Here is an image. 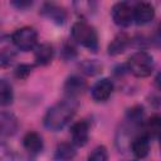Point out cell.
I'll return each instance as SVG.
<instances>
[{
  "label": "cell",
  "mask_w": 161,
  "mask_h": 161,
  "mask_svg": "<svg viewBox=\"0 0 161 161\" xmlns=\"http://www.w3.org/2000/svg\"><path fill=\"white\" fill-rule=\"evenodd\" d=\"M23 146L30 155H36V153L42 152V150L44 147V142L39 133L30 131V132L25 133V136L23 138Z\"/></svg>",
  "instance_id": "cell-15"
},
{
  "label": "cell",
  "mask_w": 161,
  "mask_h": 161,
  "mask_svg": "<svg viewBox=\"0 0 161 161\" xmlns=\"http://www.w3.org/2000/svg\"><path fill=\"white\" fill-rule=\"evenodd\" d=\"M14 6H16L18 9H25L28 6H31V1H13L11 3Z\"/></svg>",
  "instance_id": "cell-27"
},
{
  "label": "cell",
  "mask_w": 161,
  "mask_h": 161,
  "mask_svg": "<svg viewBox=\"0 0 161 161\" xmlns=\"http://www.w3.org/2000/svg\"><path fill=\"white\" fill-rule=\"evenodd\" d=\"M155 18V8L150 3H137L133 5V21L137 25H146Z\"/></svg>",
  "instance_id": "cell-7"
},
{
  "label": "cell",
  "mask_w": 161,
  "mask_h": 161,
  "mask_svg": "<svg viewBox=\"0 0 161 161\" xmlns=\"http://www.w3.org/2000/svg\"><path fill=\"white\" fill-rule=\"evenodd\" d=\"M127 72L137 78L150 77L155 69V60L151 54L145 50H138L133 53L126 64Z\"/></svg>",
  "instance_id": "cell-3"
},
{
  "label": "cell",
  "mask_w": 161,
  "mask_h": 161,
  "mask_svg": "<svg viewBox=\"0 0 161 161\" xmlns=\"http://www.w3.org/2000/svg\"><path fill=\"white\" fill-rule=\"evenodd\" d=\"M72 143L77 147H82L88 142L89 137V123L87 121H78L70 127Z\"/></svg>",
  "instance_id": "cell-9"
},
{
  "label": "cell",
  "mask_w": 161,
  "mask_h": 161,
  "mask_svg": "<svg viewBox=\"0 0 161 161\" xmlns=\"http://www.w3.org/2000/svg\"><path fill=\"white\" fill-rule=\"evenodd\" d=\"M107 160H108V151L106 146H97L87 157V161H107Z\"/></svg>",
  "instance_id": "cell-21"
},
{
  "label": "cell",
  "mask_w": 161,
  "mask_h": 161,
  "mask_svg": "<svg viewBox=\"0 0 161 161\" xmlns=\"http://www.w3.org/2000/svg\"><path fill=\"white\" fill-rule=\"evenodd\" d=\"M86 88H87L86 80L82 77L75 75V74L68 77L64 83V91L69 98H74L78 94L83 93V91H86Z\"/></svg>",
  "instance_id": "cell-13"
},
{
  "label": "cell",
  "mask_w": 161,
  "mask_h": 161,
  "mask_svg": "<svg viewBox=\"0 0 161 161\" xmlns=\"http://www.w3.org/2000/svg\"><path fill=\"white\" fill-rule=\"evenodd\" d=\"M113 89H114V86L112 79L102 78L92 86L91 96L96 102H104L111 97V94L113 93Z\"/></svg>",
  "instance_id": "cell-6"
},
{
  "label": "cell",
  "mask_w": 161,
  "mask_h": 161,
  "mask_svg": "<svg viewBox=\"0 0 161 161\" xmlns=\"http://www.w3.org/2000/svg\"><path fill=\"white\" fill-rule=\"evenodd\" d=\"M31 70H33V65L26 64V63H21L15 68L14 74H15V77L18 79H25V78H28L30 75Z\"/></svg>",
  "instance_id": "cell-24"
},
{
  "label": "cell",
  "mask_w": 161,
  "mask_h": 161,
  "mask_svg": "<svg viewBox=\"0 0 161 161\" xmlns=\"http://www.w3.org/2000/svg\"><path fill=\"white\" fill-rule=\"evenodd\" d=\"M11 40L19 50L29 52L38 45V33L33 26H23L13 33Z\"/></svg>",
  "instance_id": "cell-4"
},
{
  "label": "cell",
  "mask_w": 161,
  "mask_h": 161,
  "mask_svg": "<svg viewBox=\"0 0 161 161\" xmlns=\"http://www.w3.org/2000/svg\"><path fill=\"white\" fill-rule=\"evenodd\" d=\"M80 68H82V72L83 73H86L88 75H94V74H97L101 70L102 65L97 60H93V59L89 60V59H87V60H84L80 64Z\"/></svg>",
  "instance_id": "cell-22"
},
{
  "label": "cell",
  "mask_w": 161,
  "mask_h": 161,
  "mask_svg": "<svg viewBox=\"0 0 161 161\" xmlns=\"http://www.w3.org/2000/svg\"><path fill=\"white\" fill-rule=\"evenodd\" d=\"M42 15L45 16L47 19H49L50 21L60 25V24H64L65 20H67V11L64 8L54 4V3H45L43 4L42 6V10H40Z\"/></svg>",
  "instance_id": "cell-10"
},
{
  "label": "cell",
  "mask_w": 161,
  "mask_h": 161,
  "mask_svg": "<svg viewBox=\"0 0 161 161\" xmlns=\"http://www.w3.org/2000/svg\"><path fill=\"white\" fill-rule=\"evenodd\" d=\"M16 59V53L14 49L5 47L0 49V68H9L14 64Z\"/></svg>",
  "instance_id": "cell-20"
},
{
  "label": "cell",
  "mask_w": 161,
  "mask_h": 161,
  "mask_svg": "<svg viewBox=\"0 0 161 161\" xmlns=\"http://www.w3.org/2000/svg\"><path fill=\"white\" fill-rule=\"evenodd\" d=\"M14 101V91L11 84L5 80L0 79V107L9 106Z\"/></svg>",
  "instance_id": "cell-18"
},
{
  "label": "cell",
  "mask_w": 161,
  "mask_h": 161,
  "mask_svg": "<svg viewBox=\"0 0 161 161\" xmlns=\"http://www.w3.org/2000/svg\"><path fill=\"white\" fill-rule=\"evenodd\" d=\"M132 43V39L130 38L128 34L126 33H118L114 35V38L111 40V43L108 44L107 52L109 55H118L121 53H123Z\"/></svg>",
  "instance_id": "cell-11"
},
{
  "label": "cell",
  "mask_w": 161,
  "mask_h": 161,
  "mask_svg": "<svg viewBox=\"0 0 161 161\" xmlns=\"http://www.w3.org/2000/svg\"><path fill=\"white\" fill-rule=\"evenodd\" d=\"M62 54H63V58L64 59L69 60V59H73L77 55V50H75V48L72 44H64L63 50H62Z\"/></svg>",
  "instance_id": "cell-25"
},
{
  "label": "cell",
  "mask_w": 161,
  "mask_h": 161,
  "mask_svg": "<svg viewBox=\"0 0 161 161\" xmlns=\"http://www.w3.org/2000/svg\"><path fill=\"white\" fill-rule=\"evenodd\" d=\"M161 131V118L158 114H153L151 118L142 123V135L148 137L150 140H156Z\"/></svg>",
  "instance_id": "cell-16"
},
{
  "label": "cell",
  "mask_w": 161,
  "mask_h": 161,
  "mask_svg": "<svg viewBox=\"0 0 161 161\" xmlns=\"http://www.w3.org/2000/svg\"><path fill=\"white\" fill-rule=\"evenodd\" d=\"M18 130H19L18 117L10 111L0 112V135L5 137H11L18 132Z\"/></svg>",
  "instance_id": "cell-8"
},
{
  "label": "cell",
  "mask_w": 161,
  "mask_h": 161,
  "mask_svg": "<svg viewBox=\"0 0 161 161\" xmlns=\"http://www.w3.org/2000/svg\"><path fill=\"white\" fill-rule=\"evenodd\" d=\"M74 9L77 10V13L79 14H89L92 13V10L96 9V3H91V1H75L73 4Z\"/></svg>",
  "instance_id": "cell-23"
},
{
  "label": "cell",
  "mask_w": 161,
  "mask_h": 161,
  "mask_svg": "<svg viewBox=\"0 0 161 161\" xmlns=\"http://www.w3.org/2000/svg\"><path fill=\"white\" fill-rule=\"evenodd\" d=\"M72 38L77 44L96 52L98 49V34L93 25L86 20H78L72 25Z\"/></svg>",
  "instance_id": "cell-2"
},
{
  "label": "cell",
  "mask_w": 161,
  "mask_h": 161,
  "mask_svg": "<svg viewBox=\"0 0 161 161\" xmlns=\"http://www.w3.org/2000/svg\"><path fill=\"white\" fill-rule=\"evenodd\" d=\"M54 58V48L48 44L43 43L34 48V60L36 65H48Z\"/></svg>",
  "instance_id": "cell-12"
},
{
  "label": "cell",
  "mask_w": 161,
  "mask_h": 161,
  "mask_svg": "<svg viewBox=\"0 0 161 161\" xmlns=\"http://www.w3.org/2000/svg\"><path fill=\"white\" fill-rule=\"evenodd\" d=\"M131 161H136V160H131Z\"/></svg>",
  "instance_id": "cell-28"
},
{
  "label": "cell",
  "mask_w": 161,
  "mask_h": 161,
  "mask_svg": "<svg viewBox=\"0 0 161 161\" xmlns=\"http://www.w3.org/2000/svg\"><path fill=\"white\" fill-rule=\"evenodd\" d=\"M150 141L151 140L142 133H140L138 136L132 138V141L130 143V148H131L132 153L137 158H145L150 152Z\"/></svg>",
  "instance_id": "cell-14"
},
{
  "label": "cell",
  "mask_w": 161,
  "mask_h": 161,
  "mask_svg": "<svg viewBox=\"0 0 161 161\" xmlns=\"http://www.w3.org/2000/svg\"><path fill=\"white\" fill-rule=\"evenodd\" d=\"M111 15L116 25L127 28L133 23V5L127 1H118L112 6Z\"/></svg>",
  "instance_id": "cell-5"
},
{
  "label": "cell",
  "mask_w": 161,
  "mask_h": 161,
  "mask_svg": "<svg viewBox=\"0 0 161 161\" xmlns=\"http://www.w3.org/2000/svg\"><path fill=\"white\" fill-rule=\"evenodd\" d=\"M78 103L74 98H65L52 107L48 108V111L44 114L43 123L44 126L50 131H59L64 128L68 122L73 118V116L77 112Z\"/></svg>",
  "instance_id": "cell-1"
},
{
  "label": "cell",
  "mask_w": 161,
  "mask_h": 161,
  "mask_svg": "<svg viewBox=\"0 0 161 161\" xmlns=\"http://www.w3.org/2000/svg\"><path fill=\"white\" fill-rule=\"evenodd\" d=\"M6 161H30L28 157L23 156V155H18V153H11L8 156Z\"/></svg>",
  "instance_id": "cell-26"
},
{
  "label": "cell",
  "mask_w": 161,
  "mask_h": 161,
  "mask_svg": "<svg viewBox=\"0 0 161 161\" xmlns=\"http://www.w3.org/2000/svg\"><path fill=\"white\" fill-rule=\"evenodd\" d=\"M143 116H145V111L142 106H133L131 107L127 113H126V119L128 123H131L132 126H138L142 125L143 122Z\"/></svg>",
  "instance_id": "cell-19"
},
{
  "label": "cell",
  "mask_w": 161,
  "mask_h": 161,
  "mask_svg": "<svg viewBox=\"0 0 161 161\" xmlns=\"http://www.w3.org/2000/svg\"><path fill=\"white\" fill-rule=\"evenodd\" d=\"M75 146L69 142H62L55 147L54 158L57 161H70L75 157Z\"/></svg>",
  "instance_id": "cell-17"
}]
</instances>
